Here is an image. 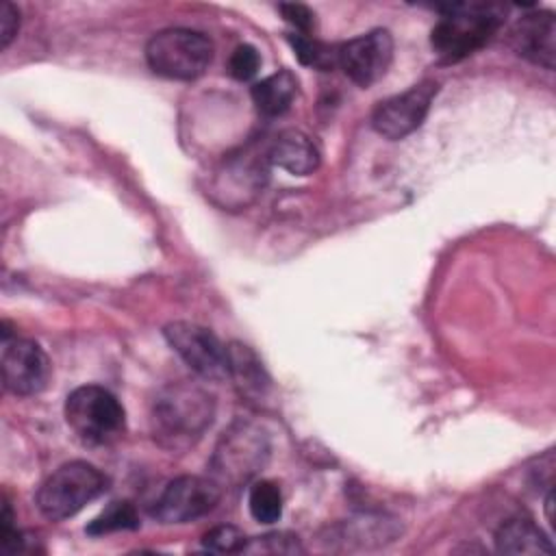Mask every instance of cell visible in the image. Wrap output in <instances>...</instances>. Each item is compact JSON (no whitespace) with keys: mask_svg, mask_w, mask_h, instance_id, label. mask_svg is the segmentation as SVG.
Instances as JSON below:
<instances>
[{"mask_svg":"<svg viewBox=\"0 0 556 556\" xmlns=\"http://www.w3.org/2000/svg\"><path fill=\"white\" fill-rule=\"evenodd\" d=\"M215 417V397L198 382L165 384L152 400V437L165 450H187L202 439Z\"/></svg>","mask_w":556,"mask_h":556,"instance_id":"obj_1","label":"cell"},{"mask_svg":"<svg viewBox=\"0 0 556 556\" xmlns=\"http://www.w3.org/2000/svg\"><path fill=\"white\" fill-rule=\"evenodd\" d=\"M439 11L441 20L430 33V43L445 63L463 61L486 46L506 15V7L497 2H454Z\"/></svg>","mask_w":556,"mask_h":556,"instance_id":"obj_2","label":"cell"},{"mask_svg":"<svg viewBox=\"0 0 556 556\" xmlns=\"http://www.w3.org/2000/svg\"><path fill=\"white\" fill-rule=\"evenodd\" d=\"M269 454L267 432L250 419H235L213 450L211 476L222 486L248 484L267 465Z\"/></svg>","mask_w":556,"mask_h":556,"instance_id":"obj_3","label":"cell"},{"mask_svg":"<svg viewBox=\"0 0 556 556\" xmlns=\"http://www.w3.org/2000/svg\"><path fill=\"white\" fill-rule=\"evenodd\" d=\"M65 424L83 445H109L124 434L122 402L100 384L76 387L63 404Z\"/></svg>","mask_w":556,"mask_h":556,"instance_id":"obj_4","label":"cell"},{"mask_svg":"<svg viewBox=\"0 0 556 556\" xmlns=\"http://www.w3.org/2000/svg\"><path fill=\"white\" fill-rule=\"evenodd\" d=\"M109 478L87 460H70L56 467L37 491V508L50 521H63L83 510L106 491Z\"/></svg>","mask_w":556,"mask_h":556,"instance_id":"obj_5","label":"cell"},{"mask_svg":"<svg viewBox=\"0 0 556 556\" xmlns=\"http://www.w3.org/2000/svg\"><path fill=\"white\" fill-rule=\"evenodd\" d=\"M150 70L169 80H193L202 76L213 61L211 39L191 28H163L146 43Z\"/></svg>","mask_w":556,"mask_h":556,"instance_id":"obj_6","label":"cell"},{"mask_svg":"<svg viewBox=\"0 0 556 556\" xmlns=\"http://www.w3.org/2000/svg\"><path fill=\"white\" fill-rule=\"evenodd\" d=\"M163 334L172 350L202 378L222 380L228 376V345L208 328L193 321H169Z\"/></svg>","mask_w":556,"mask_h":556,"instance_id":"obj_7","label":"cell"},{"mask_svg":"<svg viewBox=\"0 0 556 556\" xmlns=\"http://www.w3.org/2000/svg\"><path fill=\"white\" fill-rule=\"evenodd\" d=\"M222 497V484L213 478L180 476L165 484L154 500L152 515L163 523H187L208 515Z\"/></svg>","mask_w":556,"mask_h":556,"instance_id":"obj_8","label":"cell"},{"mask_svg":"<svg viewBox=\"0 0 556 556\" xmlns=\"http://www.w3.org/2000/svg\"><path fill=\"white\" fill-rule=\"evenodd\" d=\"M437 93H439V83L432 78H426L408 87L406 91L382 100L371 113L374 130L380 137L391 141L408 137L424 124Z\"/></svg>","mask_w":556,"mask_h":556,"instance_id":"obj_9","label":"cell"},{"mask_svg":"<svg viewBox=\"0 0 556 556\" xmlns=\"http://www.w3.org/2000/svg\"><path fill=\"white\" fill-rule=\"evenodd\" d=\"M2 384L13 395H35L46 389L52 365L43 348L24 337H4L2 339Z\"/></svg>","mask_w":556,"mask_h":556,"instance_id":"obj_10","label":"cell"},{"mask_svg":"<svg viewBox=\"0 0 556 556\" xmlns=\"http://www.w3.org/2000/svg\"><path fill=\"white\" fill-rule=\"evenodd\" d=\"M393 61V37L387 28L367 30L337 48V65L358 87L378 83Z\"/></svg>","mask_w":556,"mask_h":556,"instance_id":"obj_11","label":"cell"},{"mask_svg":"<svg viewBox=\"0 0 556 556\" xmlns=\"http://www.w3.org/2000/svg\"><path fill=\"white\" fill-rule=\"evenodd\" d=\"M513 50L530 63L554 70L556 59V20L549 11H532L521 15L510 28Z\"/></svg>","mask_w":556,"mask_h":556,"instance_id":"obj_12","label":"cell"},{"mask_svg":"<svg viewBox=\"0 0 556 556\" xmlns=\"http://www.w3.org/2000/svg\"><path fill=\"white\" fill-rule=\"evenodd\" d=\"M267 161L293 176H306L319 165V150L300 130H282L267 148Z\"/></svg>","mask_w":556,"mask_h":556,"instance_id":"obj_13","label":"cell"},{"mask_svg":"<svg viewBox=\"0 0 556 556\" xmlns=\"http://www.w3.org/2000/svg\"><path fill=\"white\" fill-rule=\"evenodd\" d=\"M495 547L502 554H554V545L543 530L526 517L504 521L495 532Z\"/></svg>","mask_w":556,"mask_h":556,"instance_id":"obj_14","label":"cell"},{"mask_svg":"<svg viewBox=\"0 0 556 556\" xmlns=\"http://www.w3.org/2000/svg\"><path fill=\"white\" fill-rule=\"evenodd\" d=\"M228 376L239 393L248 397H263L269 389V378L258 356L248 345L237 341L228 345Z\"/></svg>","mask_w":556,"mask_h":556,"instance_id":"obj_15","label":"cell"},{"mask_svg":"<svg viewBox=\"0 0 556 556\" xmlns=\"http://www.w3.org/2000/svg\"><path fill=\"white\" fill-rule=\"evenodd\" d=\"M298 93V78L289 70H280L252 87V102L265 117H278L289 111Z\"/></svg>","mask_w":556,"mask_h":556,"instance_id":"obj_16","label":"cell"},{"mask_svg":"<svg viewBox=\"0 0 556 556\" xmlns=\"http://www.w3.org/2000/svg\"><path fill=\"white\" fill-rule=\"evenodd\" d=\"M250 515L258 523H274L282 517V493L271 480H254L248 491Z\"/></svg>","mask_w":556,"mask_h":556,"instance_id":"obj_17","label":"cell"},{"mask_svg":"<svg viewBox=\"0 0 556 556\" xmlns=\"http://www.w3.org/2000/svg\"><path fill=\"white\" fill-rule=\"evenodd\" d=\"M137 528H139L137 508L128 500H115L98 517H93L89 521L85 532L91 534V536H102V534H109V532L137 530Z\"/></svg>","mask_w":556,"mask_h":556,"instance_id":"obj_18","label":"cell"},{"mask_svg":"<svg viewBox=\"0 0 556 556\" xmlns=\"http://www.w3.org/2000/svg\"><path fill=\"white\" fill-rule=\"evenodd\" d=\"M289 43L295 50V56L300 59V63L304 65H315V67H328L332 63H337V50L330 52L324 43H319L317 39L302 35V33H293L289 35Z\"/></svg>","mask_w":556,"mask_h":556,"instance_id":"obj_19","label":"cell"},{"mask_svg":"<svg viewBox=\"0 0 556 556\" xmlns=\"http://www.w3.org/2000/svg\"><path fill=\"white\" fill-rule=\"evenodd\" d=\"M202 545H204V549L219 552V554L245 552L248 536L235 526H215L202 536Z\"/></svg>","mask_w":556,"mask_h":556,"instance_id":"obj_20","label":"cell"},{"mask_svg":"<svg viewBox=\"0 0 556 556\" xmlns=\"http://www.w3.org/2000/svg\"><path fill=\"white\" fill-rule=\"evenodd\" d=\"M261 67V56L256 52L254 46L250 43H241L232 50L230 54V61H228V72L232 78L237 80H250L256 76Z\"/></svg>","mask_w":556,"mask_h":556,"instance_id":"obj_21","label":"cell"},{"mask_svg":"<svg viewBox=\"0 0 556 556\" xmlns=\"http://www.w3.org/2000/svg\"><path fill=\"white\" fill-rule=\"evenodd\" d=\"M20 28V11L11 2L0 4V48L7 50Z\"/></svg>","mask_w":556,"mask_h":556,"instance_id":"obj_22","label":"cell"},{"mask_svg":"<svg viewBox=\"0 0 556 556\" xmlns=\"http://www.w3.org/2000/svg\"><path fill=\"white\" fill-rule=\"evenodd\" d=\"M280 9V13H282V17L291 24V26H295L302 35H306L311 28H313V22H315V15H313V11L308 9V7H304V4H280L278 7Z\"/></svg>","mask_w":556,"mask_h":556,"instance_id":"obj_23","label":"cell"},{"mask_svg":"<svg viewBox=\"0 0 556 556\" xmlns=\"http://www.w3.org/2000/svg\"><path fill=\"white\" fill-rule=\"evenodd\" d=\"M554 491L549 489L547 491V497H545V515H547V521H549V526H554Z\"/></svg>","mask_w":556,"mask_h":556,"instance_id":"obj_24","label":"cell"}]
</instances>
